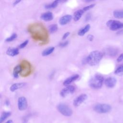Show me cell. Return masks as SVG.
<instances>
[{
  "label": "cell",
  "instance_id": "23",
  "mask_svg": "<svg viewBox=\"0 0 123 123\" xmlns=\"http://www.w3.org/2000/svg\"><path fill=\"white\" fill-rule=\"evenodd\" d=\"M11 112L9 111H4L2 112L0 118V123H2L7 118H8L11 115Z\"/></svg>",
  "mask_w": 123,
  "mask_h": 123
},
{
  "label": "cell",
  "instance_id": "32",
  "mask_svg": "<svg viewBox=\"0 0 123 123\" xmlns=\"http://www.w3.org/2000/svg\"><path fill=\"white\" fill-rule=\"evenodd\" d=\"M87 39L90 41H93V39H94V36L92 35H88L87 36Z\"/></svg>",
  "mask_w": 123,
  "mask_h": 123
},
{
  "label": "cell",
  "instance_id": "4",
  "mask_svg": "<svg viewBox=\"0 0 123 123\" xmlns=\"http://www.w3.org/2000/svg\"><path fill=\"white\" fill-rule=\"evenodd\" d=\"M21 66V72L20 74L23 77L28 76L31 73V65L30 62L24 60L20 63Z\"/></svg>",
  "mask_w": 123,
  "mask_h": 123
},
{
  "label": "cell",
  "instance_id": "8",
  "mask_svg": "<svg viewBox=\"0 0 123 123\" xmlns=\"http://www.w3.org/2000/svg\"><path fill=\"white\" fill-rule=\"evenodd\" d=\"M75 90V88L74 86L69 85L61 90L60 94L61 97H65L70 94L74 93Z\"/></svg>",
  "mask_w": 123,
  "mask_h": 123
},
{
  "label": "cell",
  "instance_id": "6",
  "mask_svg": "<svg viewBox=\"0 0 123 123\" xmlns=\"http://www.w3.org/2000/svg\"><path fill=\"white\" fill-rule=\"evenodd\" d=\"M111 110V106L107 104H98L94 107V110L99 113H107L110 112Z\"/></svg>",
  "mask_w": 123,
  "mask_h": 123
},
{
  "label": "cell",
  "instance_id": "7",
  "mask_svg": "<svg viewBox=\"0 0 123 123\" xmlns=\"http://www.w3.org/2000/svg\"><path fill=\"white\" fill-rule=\"evenodd\" d=\"M107 26L112 31H115L123 28V23L117 21L110 20L106 23Z\"/></svg>",
  "mask_w": 123,
  "mask_h": 123
},
{
  "label": "cell",
  "instance_id": "9",
  "mask_svg": "<svg viewBox=\"0 0 123 123\" xmlns=\"http://www.w3.org/2000/svg\"><path fill=\"white\" fill-rule=\"evenodd\" d=\"M87 96L86 94H82L77 96L74 99L73 101V104L75 107H78L80 106L83 102H84L87 98Z\"/></svg>",
  "mask_w": 123,
  "mask_h": 123
},
{
  "label": "cell",
  "instance_id": "34",
  "mask_svg": "<svg viewBox=\"0 0 123 123\" xmlns=\"http://www.w3.org/2000/svg\"><path fill=\"white\" fill-rule=\"evenodd\" d=\"M20 2H21V1H20V0H16V1H15L13 2V6H15V5H17V4H18L19 3H20Z\"/></svg>",
  "mask_w": 123,
  "mask_h": 123
},
{
  "label": "cell",
  "instance_id": "1",
  "mask_svg": "<svg viewBox=\"0 0 123 123\" xmlns=\"http://www.w3.org/2000/svg\"><path fill=\"white\" fill-rule=\"evenodd\" d=\"M28 30L33 39L42 42H47L48 34L46 28L42 24L38 23L32 24L28 26Z\"/></svg>",
  "mask_w": 123,
  "mask_h": 123
},
{
  "label": "cell",
  "instance_id": "20",
  "mask_svg": "<svg viewBox=\"0 0 123 123\" xmlns=\"http://www.w3.org/2000/svg\"><path fill=\"white\" fill-rule=\"evenodd\" d=\"M54 49H55V48L54 47H49V48L46 49H44L42 51V55L43 56H46L49 55L53 52Z\"/></svg>",
  "mask_w": 123,
  "mask_h": 123
},
{
  "label": "cell",
  "instance_id": "21",
  "mask_svg": "<svg viewBox=\"0 0 123 123\" xmlns=\"http://www.w3.org/2000/svg\"><path fill=\"white\" fill-rule=\"evenodd\" d=\"M59 2V0H55L50 3L46 4L45 5V8L46 9H52L55 8L58 6Z\"/></svg>",
  "mask_w": 123,
  "mask_h": 123
},
{
  "label": "cell",
  "instance_id": "25",
  "mask_svg": "<svg viewBox=\"0 0 123 123\" xmlns=\"http://www.w3.org/2000/svg\"><path fill=\"white\" fill-rule=\"evenodd\" d=\"M58 30V25L56 24H52L49 26V30L50 33H53Z\"/></svg>",
  "mask_w": 123,
  "mask_h": 123
},
{
  "label": "cell",
  "instance_id": "14",
  "mask_svg": "<svg viewBox=\"0 0 123 123\" xmlns=\"http://www.w3.org/2000/svg\"><path fill=\"white\" fill-rule=\"evenodd\" d=\"M79 75L78 74L71 76L64 81V82H63V85L64 86H69L72 82H73L74 81L77 80L79 78Z\"/></svg>",
  "mask_w": 123,
  "mask_h": 123
},
{
  "label": "cell",
  "instance_id": "10",
  "mask_svg": "<svg viewBox=\"0 0 123 123\" xmlns=\"http://www.w3.org/2000/svg\"><path fill=\"white\" fill-rule=\"evenodd\" d=\"M18 108L20 111H24L27 107V101L24 97H21L18 99Z\"/></svg>",
  "mask_w": 123,
  "mask_h": 123
},
{
  "label": "cell",
  "instance_id": "35",
  "mask_svg": "<svg viewBox=\"0 0 123 123\" xmlns=\"http://www.w3.org/2000/svg\"><path fill=\"white\" fill-rule=\"evenodd\" d=\"M5 123H13V122H12V120H8V121H7Z\"/></svg>",
  "mask_w": 123,
  "mask_h": 123
},
{
  "label": "cell",
  "instance_id": "26",
  "mask_svg": "<svg viewBox=\"0 0 123 123\" xmlns=\"http://www.w3.org/2000/svg\"><path fill=\"white\" fill-rule=\"evenodd\" d=\"M17 37V35L16 33H13L10 37H7V38H6L5 39V41L6 42H11L12 41H13V40H14L15 39H16Z\"/></svg>",
  "mask_w": 123,
  "mask_h": 123
},
{
  "label": "cell",
  "instance_id": "2",
  "mask_svg": "<svg viewBox=\"0 0 123 123\" xmlns=\"http://www.w3.org/2000/svg\"><path fill=\"white\" fill-rule=\"evenodd\" d=\"M103 56V53L99 51H93L86 58V62L90 66L96 65L101 60Z\"/></svg>",
  "mask_w": 123,
  "mask_h": 123
},
{
  "label": "cell",
  "instance_id": "11",
  "mask_svg": "<svg viewBox=\"0 0 123 123\" xmlns=\"http://www.w3.org/2000/svg\"><path fill=\"white\" fill-rule=\"evenodd\" d=\"M116 82V79L113 77H108L105 80V84L106 86L109 88L113 87L115 86Z\"/></svg>",
  "mask_w": 123,
  "mask_h": 123
},
{
  "label": "cell",
  "instance_id": "17",
  "mask_svg": "<svg viewBox=\"0 0 123 123\" xmlns=\"http://www.w3.org/2000/svg\"><path fill=\"white\" fill-rule=\"evenodd\" d=\"M85 12L82 9L78 10L75 11L73 15V19L75 22L78 21L82 17L83 13Z\"/></svg>",
  "mask_w": 123,
  "mask_h": 123
},
{
  "label": "cell",
  "instance_id": "24",
  "mask_svg": "<svg viewBox=\"0 0 123 123\" xmlns=\"http://www.w3.org/2000/svg\"><path fill=\"white\" fill-rule=\"evenodd\" d=\"M115 74L116 75L121 76L123 75V64L120 65L115 71Z\"/></svg>",
  "mask_w": 123,
  "mask_h": 123
},
{
  "label": "cell",
  "instance_id": "27",
  "mask_svg": "<svg viewBox=\"0 0 123 123\" xmlns=\"http://www.w3.org/2000/svg\"><path fill=\"white\" fill-rule=\"evenodd\" d=\"M107 52L108 54L111 56H115L117 54V50L112 48L109 49Z\"/></svg>",
  "mask_w": 123,
  "mask_h": 123
},
{
  "label": "cell",
  "instance_id": "3",
  "mask_svg": "<svg viewBox=\"0 0 123 123\" xmlns=\"http://www.w3.org/2000/svg\"><path fill=\"white\" fill-rule=\"evenodd\" d=\"M103 77L100 74H95L89 81V86L94 89L100 88L103 84Z\"/></svg>",
  "mask_w": 123,
  "mask_h": 123
},
{
  "label": "cell",
  "instance_id": "13",
  "mask_svg": "<svg viewBox=\"0 0 123 123\" xmlns=\"http://www.w3.org/2000/svg\"><path fill=\"white\" fill-rule=\"evenodd\" d=\"M53 18V15L51 12H48L42 13L40 15V19L45 21H51Z\"/></svg>",
  "mask_w": 123,
  "mask_h": 123
},
{
  "label": "cell",
  "instance_id": "28",
  "mask_svg": "<svg viewBox=\"0 0 123 123\" xmlns=\"http://www.w3.org/2000/svg\"><path fill=\"white\" fill-rule=\"evenodd\" d=\"M95 4H91L89 5H88V6H86V7H84L83 8V10L84 11V12H86L87 11H88L89 10H90L91 9L93 8L94 6H95Z\"/></svg>",
  "mask_w": 123,
  "mask_h": 123
},
{
  "label": "cell",
  "instance_id": "30",
  "mask_svg": "<svg viewBox=\"0 0 123 123\" xmlns=\"http://www.w3.org/2000/svg\"><path fill=\"white\" fill-rule=\"evenodd\" d=\"M68 41H65L64 42H60L59 44V46L61 47H66L67 45H68Z\"/></svg>",
  "mask_w": 123,
  "mask_h": 123
},
{
  "label": "cell",
  "instance_id": "12",
  "mask_svg": "<svg viewBox=\"0 0 123 123\" xmlns=\"http://www.w3.org/2000/svg\"><path fill=\"white\" fill-rule=\"evenodd\" d=\"M72 19V16L70 14H66L61 17L59 19V23L62 25H64L69 23Z\"/></svg>",
  "mask_w": 123,
  "mask_h": 123
},
{
  "label": "cell",
  "instance_id": "29",
  "mask_svg": "<svg viewBox=\"0 0 123 123\" xmlns=\"http://www.w3.org/2000/svg\"><path fill=\"white\" fill-rule=\"evenodd\" d=\"M28 43V40H26L25 41H24L23 42H22L19 46V49H23L24 48H25Z\"/></svg>",
  "mask_w": 123,
  "mask_h": 123
},
{
  "label": "cell",
  "instance_id": "22",
  "mask_svg": "<svg viewBox=\"0 0 123 123\" xmlns=\"http://www.w3.org/2000/svg\"><path fill=\"white\" fill-rule=\"evenodd\" d=\"M114 17L116 18H123V10H119L114 11L113 12Z\"/></svg>",
  "mask_w": 123,
  "mask_h": 123
},
{
  "label": "cell",
  "instance_id": "16",
  "mask_svg": "<svg viewBox=\"0 0 123 123\" xmlns=\"http://www.w3.org/2000/svg\"><path fill=\"white\" fill-rule=\"evenodd\" d=\"M25 83H17L13 84L10 87V90L12 92H14L23 87L25 85Z\"/></svg>",
  "mask_w": 123,
  "mask_h": 123
},
{
  "label": "cell",
  "instance_id": "18",
  "mask_svg": "<svg viewBox=\"0 0 123 123\" xmlns=\"http://www.w3.org/2000/svg\"><path fill=\"white\" fill-rule=\"evenodd\" d=\"M21 66L20 64L17 65L16 66H15L13 69L12 71V75L14 78H17L19 76V74L21 73Z\"/></svg>",
  "mask_w": 123,
  "mask_h": 123
},
{
  "label": "cell",
  "instance_id": "15",
  "mask_svg": "<svg viewBox=\"0 0 123 123\" xmlns=\"http://www.w3.org/2000/svg\"><path fill=\"white\" fill-rule=\"evenodd\" d=\"M19 53V49L17 48H9L6 50V54L7 55L13 57Z\"/></svg>",
  "mask_w": 123,
  "mask_h": 123
},
{
  "label": "cell",
  "instance_id": "31",
  "mask_svg": "<svg viewBox=\"0 0 123 123\" xmlns=\"http://www.w3.org/2000/svg\"><path fill=\"white\" fill-rule=\"evenodd\" d=\"M123 60V53H122L121 55H120V56L118 57L117 59V62H121L122 60Z\"/></svg>",
  "mask_w": 123,
  "mask_h": 123
},
{
  "label": "cell",
  "instance_id": "33",
  "mask_svg": "<svg viewBox=\"0 0 123 123\" xmlns=\"http://www.w3.org/2000/svg\"><path fill=\"white\" fill-rule=\"evenodd\" d=\"M69 35H70V33L68 32H67L64 33V35H63V36H62V39H63V40L65 39L69 36Z\"/></svg>",
  "mask_w": 123,
  "mask_h": 123
},
{
  "label": "cell",
  "instance_id": "5",
  "mask_svg": "<svg viewBox=\"0 0 123 123\" xmlns=\"http://www.w3.org/2000/svg\"><path fill=\"white\" fill-rule=\"evenodd\" d=\"M58 111L65 116H71L73 114L71 108L64 103H60L57 106Z\"/></svg>",
  "mask_w": 123,
  "mask_h": 123
},
{
  "label": "cell",
  "instance_id": "19",
  "mask_svg": "<svg viewBox=\"0 0 123 123\" xmlns=\"http://www.w3.org/2000/svg\"><path fill=\"white\" fill-rule=\"evenodd\" d=\"M90 25L89 24H87L84 27L81 28L78 32L77 35L79 36H83L85 35L90 29Z\"/></svg>",
  "mask_w": 123,
  "mask_h": 123
}]
</instances>
